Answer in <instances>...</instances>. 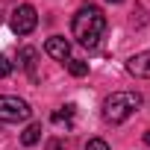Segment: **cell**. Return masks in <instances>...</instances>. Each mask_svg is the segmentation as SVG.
<instances>
[{"label": "cell", "instance_id": "cell-1", "mask_svg": "<svg viewBox=\"0 0 150 150\" xmlns=\"http://www.w3.org/2000/svg\"><path fill=\"white\" fill-rule=\"evenodd\" d=\"M71 33H74V38H77L83 47H97L100 44V38H103V33H106V15L97 9V6H80L77 9V15H74V21H71Z\"/></svg>", "mask_w": 150, "mask_h": 150}, {"label": "cell", "instance_id": "cell-2", "mask_svg": "<svg viewBox=\"0 0 150 150\" xmlns=\"http://www.w3.org/2000/svg\"><path fill=\"white\" fill-rule=\"evenodd\" d=\"M138 106H141V94L138 91H112L103 100V118L112 121V124H121L132 112H138Z\"/></svg>", "mask_w": 150, "mask_h": 150}, {"label": "cell", "instance_id": "cell-3", "mask_svg": "<svg viewBox=\"0 0 150 150\" xmlns=\"http://www.w3.org/2000/svg\"><path fill=\"white\" fill-rule=\"evenodd\" d=\"M33 115L30 103L15 97V94H0V121L6 124H18V121H27Z\"/></svg>", "mask_w": 150, "mask_h": 150}, {"label": "cell", "instance_id": "cell-4", "mask_svg": "<svg viewBox=\"0 0 150 150\" xmlns=\"http://www.w3.org/2000/svg\"><path fill=\"white\" fill-rule=\"evenodd\" d=\"M9 27H12V33H18V35H30V33L38 27V12H35V6H30V3H21V6L12 12V21H9Z\"/></svg>", "mask_w": 150, "mask_h": 150}, {"label": "cell", "instance_id": "cell-5", "mask_svg": "<svg viewBox=\"0 0 150 150\" xmlns=\"http://www.w3.org/2000/svg\"><path fill=\"white\" fill-rule=\"evenodd\" d=\"M44 53H47L50 59H56V62H68V59H71V41L62 38V35H50V38L44 41Z\"/></svg>", "mask_w": 150, "mask_h": 150}, {"label": "cell", "instance_id": "cell-6", "mask_svg": "<svg viewBox=\"0 0 150 150\" xmlns=\"http://www.w3.org/2000/svg\"><path fill=\"white\" fill-rule=\"evenodd\" d=\"M127 71L132 77H141V80H150V50H141L135 56L127 59Z\"/></svg>", "mask_w": 150, "mask_h": 150}, {"label": "cell", "instance_id": "cell-7", "mask_svg": "<svg viewBox=\"0 0 150 150\" xmlns=\"http://www.w3.org/2000/svg\"><path fill=\"white\" fill-rule=\"evenodd\" d=\"M38 138H41V124H30V127L21 132V144H24V147L38 144Z\"/></svg>", "mask_w": 150, "mask_h": 150}, {"label": "cell", "instance_id": "cell-8", "mask_svg": "<svg viewBox=\"0 0 150 150\" xmlns=\"http://www.w3.org/2000/svg\"><path fill=\"white\" fill-rule=\"evenodd\" d=\"M35 56H38V53H35V47H24V50H21V56H18V59H21V68H24V71H30L33 77H35Z\"/></svg>", "mask_w": 150, "mask_h": 150}, {"label": "cell", "instance_id": "cell-9", "mask_svg": "<svg viewBox=\"0 0 150 150\" xmlns=\"http://www.w3.org/2000/svg\"><path fill=\"white\" fill-rule=\"evenodd\" d=\"M65 65H68V71L74 74V77H86V74H88V65L83 59H68Z\"/></svg>", "mask_w": 150, "mask_h": 150}, {"label": "cell", "instance_id": "cell-10", "mask_svg": "<svg viewBox=\"0 0 150 150\" xmlns=\"http://www.w3.org/2000/svg\"><path fill=\"white\" fill-rule=\"evenodd\" d=\"M71 118H74V106H62V109H56V112H53V124H62V121L68 124Z\"/></svg>", "mask_w": 150, "mask_h": 150}, {"label": "cell", "instance_id": "cell-11", "mask_svg": "<svg viewBox=\"0 0 150 150\" xmlns=\"http://www.w3.org/2000/svg\"><path fill=\"white\" fill-rule=\"evenodd\" d=\"M86 150H109V144L103 138H88L86 141Z\"/></svg>", "mask_w": 150, "mask_h": 150}, {"label": "cell", "instance_id": "cell-12", "mask_svg": "<svg viewBox=\"0 0 150 150\" xmlns=\"http://www.w3.org/2000/svg\"><path fill=\"white\" fill-rule=\"evenodd\" d=\"M9 74H12V62H9L3 53H0V80H3V77H9Z\"/></svg>", "mask_w": 150, "mask_h": 150}, {"label": "cell", "instance_id": "cell-13", "mask_svg": "<svg viewBox=\"0 0 150 150\" xmlns=\"http://www.w3.org/2000/svg\"><path fill=\"white\" fill-rule=\"evenodd\" d=\"M47 150H68V144H65L62 138H50V141H47Z\"/></svg>", "mask_w": 150, "mask_h": 150}, {"label": "cell", "instance_id": "cell-14", "mask_svg": "<svg viewBox=\"0 0 150 150\" xmlns=\"http://www.w3.org/2000/svg\"><path fill=\"white\" fill-rule=\"evenodd\" d=\"M144 144H147V147H150V129H147V132H144Z\"/></svg>", "mask_w": 150, "mask_h": 150}, {"label": "cell", "instance_id": "cell-15", "mask_svg": "<svg viewBox=\"0 0 150 150\" xmlns=\"http://www.w3.org/2000/svg\"><path fill=\"white\" fill-rule=\"evenodd\" d=\"M109 3H124V0H109Z\"/></svg>", "mask_w": 150, "mask_h": 150}]
</instances>
